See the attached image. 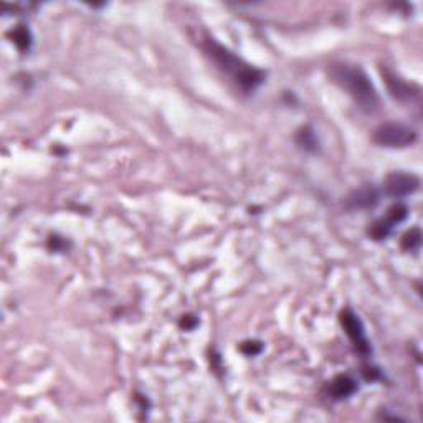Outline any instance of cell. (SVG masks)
<instances>
[{"instance_id":"9a60e30c","label":"cell","mask_w":423,"mask_h":423,"mask_svg":"<svg viewBox=\"0 0 423 423\" xmlns=\"http://www.w3.org/2000/svg\"><path fill=\"white\" fill-rule=\"evenodd\" d=\"M364 377L367 379V381H377V379H381V372H379V369L376 367H364Z\"/></svg>"},{"instance_id":"7a4b0ae2","label":"cell","mask_w":423,"mask_h":423,"mask_svg":"<svg viewBox=\"0 0 423 423\" xmlns=\"http://www.w3.org/2000/svg\"><path fill=\"white\" fill-rule=\"evenodd\" d=\"M329 76L339 88L346 91L356 105L366 113H374L379 109V95L374 83L369 80L366 71L359 66H351L347 63H330Z\"/></svg>"},{"instance_id":"5bb4252c","label":"cell","mask_w":423,"mask_h":423,"mask_svg":"<svg viewBox=\"0 0 423 423\" xmlns=\"http://www.w3.org/2000/svg\"><path fill=\"white\" fill-rule=\"evenodd\" d=\"M197 324H198V319L196 318V316H192V314L182 316L181 328H184L186 330H193V329H196Z\"/></svg>"},{"instance_id":"9c48e42d","label":"cell","mask_w":423,"mask_h":423,"mask_svg":"<svg viewBox=\"0 0 423 423\" xmlns=\"http://www.w3.org/2000/svg\"><path fill=\"white\" fill-rule=\"evenodd\" d=\"M357 388L359 387L356 379L349 376V374H339V376H335L333 381L329 382L328 392L334 400H344V398L354 395V393L357 392Z\"/></svg>"},{"instance_id":"8fae6325","label":"cell","mask_w":423,"mask_h":423,"mask_svg":"<svg viewBox=\"0 0 423 423\" xmlns=\"http://www.w3.org/2000/svg\"><path fill=\"white\" fill-rule=\"evenodd\" d=\"M13 43L20 52H28L32 47V33L25 25H18L13 30Z\"/></svg>"},{"instance_id":"277c9868","label":"cell","mask_w":423,"mask_h":423,"mask_svg":"<svg viewBox=\"0 0 423 423\" xmlns=\"http://www.w3.org/2000/svg\"><path fill=\"white\" fill-rule=\"evenodd\" d=\"M339 321H341V326L346 330L347 338L351 339V342L356 347V351L361 354L364 359L371 357L372 354V346L369 342L367 335H366V329H364L362 321L359 319V316L354 313L352 309H344L339 314Z\"/></svg>"},{"instance_id":"52a82bcc","label":"cell","mask_w":423,"mask_h":423,"mask_svg":"<svg viewBox=\"0 0 423 423\" xmlns=\"http://www.w3.org/2000/svg\"><path fill=\"white\" fill-rule=\"evenodd\" d=\"M381 201V193L374 186H364L352 191L344 201L347 210H369L374 208Z\"/></svg>"},{"instance_id":"8992f818","label":"cell","mask_w":423,"mask_h":423,"mask_svg":"<svg viewBox=\"0 0 423 423\" xmlns=\"http://www.w3.org/2000/svg\"><path fill=\"white\" fill-rule=\"evenodd\" d=\"M386 193L392 198H403L415 193L420 189V179L413 174L392 172L388 174L383 184Z\"/></svg>"},{"instance_id":"6da1fadb","label":"cell","mask_w":423,"mask_h":423,"mask_svg":"<svg viewBox=\"0 0 423 423\" xmlns=\"http://www.w3.org/2000/svg\"><path fill=\"white\" fill-rule=\"evenodd\" d=\"M203 48H205L208 58L215 63L218 70L230 78L243 93H253L265 81L266 73L263 70H258V68L246 63L243 58L237 56L232 50L220 45L213 38L208 37Z\"/></svg>"},{"instance_id":"5b68a950","label":"cell","mask_w":423,"mask_h":423,"mask_svg":"<svg viewBox=\"0 0 423 423\" xmlns=\"http://www.w3.org/2000/svg\"><path fill=\"white\" fill-rule=\"evenodd\" d=\"M407 215H408V207L405 203H395V205L388 208L386 217L379 218V220H376L371 227H369V237L377 242L386 240V238L392 233L393 227L405 220Z\"/></svg>"},{"instance_id":"7c38bea8","label":"cell","mask_w":423,"mask_h":423,"mask_svg":"<svg viewBox=\"0 0 423 423\" xmlns=\"http://www.w3.org/2000/svg\"><path fill=\"white\" fill-rule=\"evenodd\" d=\"M422 245V232L420 228H410L402 238V248L405 251H417Z\"/></svg>"},{"instance_id":"3957f363","label":"cell","mask_w":423,"mask_h":423,"mask_svg":"<svg viewBox=\"0 0 423 423\" xmlns=\"http://www.w3.org/2000/svg\"><path fill=\"white\" fill-rule=\"evenodd\" d=\"M374 143L382 148H407L417 141L415 129L402 123H383L374 131Z\"/></svg>"},{"instance_id":"4fadbf2b","label":"cell","mask_w":423,"mask_h":423,"mask_svg":"<svg viewBox=\"0 0 423 423\" xmlns=\"http://www.w3.org/2000/svg\"><path fill=\"white\" fill-rule=\"evenodd\" d=\"M240 351L245 354L246 357H255V356H258L261 351H263V344H261L260 341H245V342H242Z\"/></svg>"},{"instance_id":"ba28073f","label":"cell","mask_w":423,"mask_h":423,"mask_svg":"<svg viewBox=\"0 0 423 423\" xmlns=\"http://www.w3.org/2000/svg\"><path fill=\"white\" fill-rule=\"evenodd\" d=\"M382 76L387 83V88L391 91V95L398 101H413L418 96V93H420V90H418L417 86L408 85L407 81L400 80V78L395 76L391 71L382 70Z\"/></svg>"},{"instance_id":"2e32d148","label":"cell","mask_w":423,"mask_h":423,"mask_svg":"<svg viewBox=\"0 0 423 423\" xmlns=\"http://www.w3.org/2000/svg\"><path fill=\"white\" fill-rule=\"evenodd\" d=\"M50 245H52V248H53V250H55V251H61L63 248L66 246V243L63 242L61 238H58V237L55 235V237H50Z\"/></svg>"},{"instance_id":"30bf717a","label":"cell","mask_w":423,"mask_h":423,"mask_svg":"<svg viewBox=\"0 0 423 423\" xmlns=\"http://www.w3.org/2000/svg\"><path fill=\"white\" fill-rule=\"evenodd\" d=\"M296 144H298L299 149L306 150V153L316 154L319 150V139L316 131L311 128V126H303V128L298 129V133L294 136Z\"/></svg>"}]
</instances>
